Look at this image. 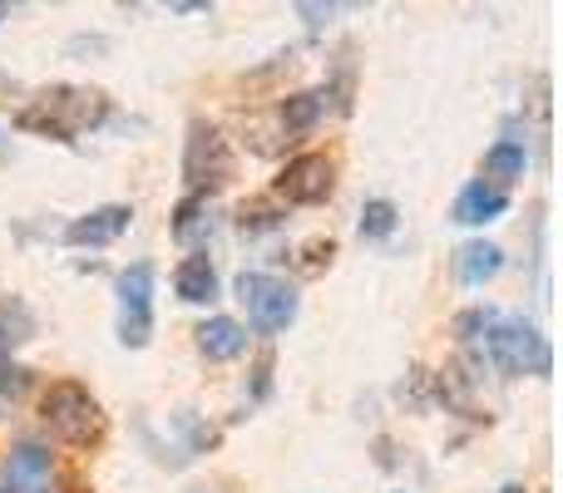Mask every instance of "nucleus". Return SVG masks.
<instances>
[{"label": "nucleus", "instance_id": "1", "mask_svg": "<svg viewBox=\"0 0 563 493\" xmlns=\"http://www.w3.org/2000/svg\"><path fill=\"white\" fill-rule=\"evenodd\" d=\"M104 119V94L99 89H49L20 114V128H35L49 138H75L79 128Z\"/></svg>", "mask_w": 563, "mask_h": 493}, {"label": "nucleus", "instance_id": "2", "mask_svg": "<svg viewBox=\"0 0 563 493\" xmlns=\"http://www.w3.org/2000/svg\"><path fill=\"white\" fill-rule=\"evenodd\" d=\"M479 346L489 350V360H495L505 376H549V340L519 316H499L495 311V321H489Z\"/></svg>", "mask_w": 563, "mask_h": 493}, {"label": "nucleus", "instance_id": "3", "mask_svg": "<svg viewBox=\"0 0 563 493\" xmlns=\"http://www.w3.org/2000/svg\"><path fill=\"white\" fill-rule=\"evenodd\" d=\"M40 415H45V425L55 429L65 445H89V439H99V429H104L99 400L89 395L79 380H59V385H49L45 400H40Z\"/></svg>", "mask_w": 563, "mask_h": 493}, {"label": "nucleus", "instance_id": "4", "mask_svg": "<svg viewBox=\"0 0 563 493\" xmlns=\"http://www.w3.org/2000/svg\"><path fill=\"white\" fill-rule=\"evenodd\" d=\"M238 301L247 306V321L263 336H277V330H287L297 321V291L273 271H243L238 277Z\"/></svg>", "mask_w": 563, "mask_h": 493}, {"label": "nucleus", "instance_id": "5", "mask_svg": "<svg viewBox=\"0 0 563 493\" xmlns=\"http://www.w3.org/2000/svg\"><path fill=\"white\" fill-rule=\"evenodd\" d=\"M148 336H154V267L134 261L119 277V340L139 350L148 346Z\"/></svg>", "mask_w": 563, "mask_h": 493}, {"label": "nucleus", "instance_id": "6", "mask_svg": "<svg viewBox=\"0 0 563 493\" xmlns=\"http://www.w3.org/2000/svg\"><path fill=\"white\" fill-rule=\"evenodd\" d=\"M184 178L194 193L208 188H223L233 178V154H228V138L213 124H194L188 128V154H184Z\"/></svg>", "mask_w": 563, "mask_h": 493}, {"label": "nucleus", "instance_id": "7", "mask_svg": "<svg viewBox=\"0 0 563 493\" xmlns=\"http://www.w3.org/2000/svg\"><path fill=\"white\" fill-rule=\"evenodd\" d=\"M336 168H331V158L327 154H301V158H291L287 168H282V178H277V193L287 198V203H327L331 198V183H336Z\"/></svg>", "mask_w": 563, "mask_h": 493}, {"label": "nucleus", "instance_id": "8", "mask_svg": "<svg viewBox=\"0 0 563 493\" xmlns=\"http://www.w3.org/2000/svg\"><path fill=\"white\" fill-rule=\"evenodd\" d=\"M129 217H134V213H129L124 203H104V208H95V213L75 217V223L65 227V243L69 247H109V243H119V237H124Z\"/></svg>", "mask_w": 563, "mask_h": 493}, {"label": "nucleus", "instance_id": "9", "mask_svg": "<svg viewBox=\"0 0 563 493\" xmlns=\"http://www.w3.org/2000/svg\"><path fill=\"white\" fill-rule=\"evenodd\" d=\"M505 213H509L505 188L470 183L465 193L455 198V223H465V227H485V223H495V217H505Z\"/></svg>", "mask_w": 563, "mask_h": 493}, {"label": "nucleus", "instance_id": "10", "mask_svg": "<svg viewBox=\"0 0 563 493\" xmlns=\"http://www.w3.org/2000/svg\"><path fill=\"white\" fill-rule=\"evenodd\" d=\"M198 350H203L208 360H238L247 350V330L238 326L233 316H208L203 326H198Z\"/></svg>", "mask_w": 563, "mask_h": 493}, {"label": "nucleus", "instance_id": "11", "mask_svg": "<svg viewBox=\"0 0 563 493\" xmlns=\"http://www.w3.org/2000/svg\"><path fill=\"white\" fill-rule=\"evenodd\" d=\"M174 291L178 301H188V306H203V301L218 296V271L208 257H184L174 271Z\"/></svg>", "mask_w": 563, "mask_h": 493}, {"label": "nucleus", "instance_id": "12", "mask_svg": "<svg viewBox=\"0 0 563 493\" xmlns=\"http://www.w3.org/2000/svg\"><path fill=\"white\" fill-rule=\"evenodd\" d=\"M455 267H460V281H465V287H485L489 277H499V267H505V251L479 237V243H465V247H460Z\"/></svg>", "mask_w": 563, "mask_h": 493}, {"label": "nucleus", "instance_id": "13", "mask_svg": "<svg viewBox=\"0 0 563 493\" xmlns=\"http://www.w3.org/2000/svg\"><path fill=\"white\" fill-rule=\"evenodd\" d=\"M327 89H301V94H291L287 104H282V128L287 134H307V128L321 124V114H327Z\"/></svg>", "mask_w": 563, "mask_h": 493}, {"label": "nucleus", "instance_id": "14", "mask_svg": "<svg viewBox=\"0 0 563 493\" xmlns=\"http://www.w3.org/2000/svg\"><path fill=\"white\" fill-rule=\"evenodd\" d=\"M10 489H35L49 479V455L40 445H20L15 455H10V469H5Z\"/></svg>", "mask_w": 563, "mask_h": 493}, {"label": "nucleus", "instance_id": "15", "mask_svg": "<svg viewBox=\"0 0 563 493\" xmlns=\"http://www.w3.org/2000/svg\"><path fill=\"white\" fill-rule=\"evenodd\" d=\"M525 168H529V154H525L519 138H499V144L489 148V158H485V173L495 178V183H515V178H525Z\"/></svg>", "mask_w": 563, "mask_h": 493}, {"label": "nucleus", "instance_id": "16", "mask_svg": "<svg viewBox=\"0 0 563 493\" xmlns=\"http://www.w3.org/2000/svg\"><path fill=\"white\" fill-rule=\"evenodd\" d=\"M30 330H35V316H30L15 296H0V350L30 340Z\"/></svg>", "mask_w": 563, "mask_h": 493}, {"label": "nucleus", "instance_id": "17", "mask_svg": "<svg viewBox=\"0 0 563 493\" xmlns=\"http://www.w3.org/2000/svg\"><path fill=\"white\" fill-rule=\"evenodd\" d=\"M390 233H396V203L371 198V203L361 208V237H390Z\"/></svg>", "mask_w": 563, "mask_h": 493}, {"label": "nucleus", "instance_id": "18", "mask_svg": "<svg viewBox=\"0 0 563 493\" xmlns=\"http://www.w3.org/2000/svg\"><path fill=\"white\" fill-rule=\"evenodd\" d=\"M238 223H243V233H263V227H277V213L273 208H263V203H253V208H243Z\"/></svg>", "mask_w": 563, "mask_h": 493}, {"label": "nucleus", "instance_id": "19", "mask_svg": "<svg viewBox=\"0 0 563 493\" xmlns=\"http://www.w3.org/2000/svg\"><path fill=\"white\" fill-rule=\"evenodd\" d=\"M0 390H5V395H20V390H25V370L5 366V370H0Z\"/></svg>", "mask_w": 563, "mask_h": 493}, {"label": "nucleus", "instance_id": "20", "mask_svg": "<svg viewBox=\"0 0 563 493\" xmlns=\"http://www.w3.org/2000/svg\"><path fill=\"white\" fill-rule=\"evenodd\" d=\"M10 493H49V484H35V489H10Z\"/></svg>", "mask_w": 563, "mask_h": 493}, {"label": "nucleus", "instance_id": "21", "mask_svg": "<svg viewBox=\"0 0 563 493\" xmlns=\"http://www.w3.org/2000/svg\"><path fill=\"white\" fill-rule=\"evenodd\" d=\"M499 493H529V489H519V484H509V489H499Z\"/></svg>", "mask_w": 563, "mask_h": 493}, {"label": "nucleus", "instance_id": "22", "mask_svg": "<svg viewBox=\"0 0 563 493\" xmlns=\"http://www.w3.org/2000/svg\"><path fill=\"white\" fill-rule=\"evenodd\" d=\"M5 15H10V10H5V5H0V20H5Z\"/></svg>", "mask_w": 563, "mask_h": 493}]
</instances>
